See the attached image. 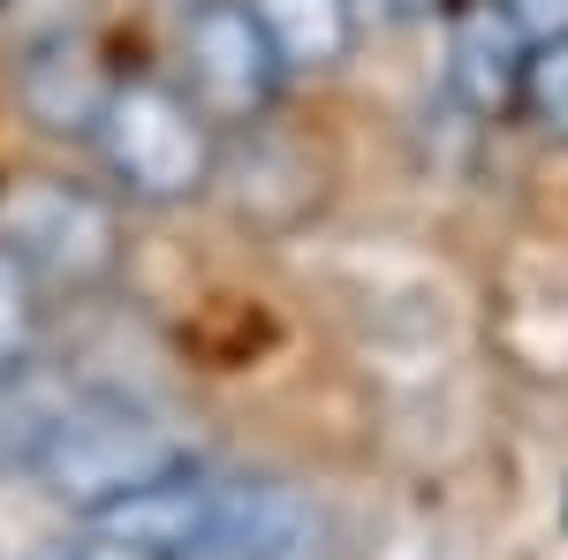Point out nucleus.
<instances>
[{"instance_id":"nucleus-13","label":"nucleus","mask_w":568,"mask_h":560,"mask_svg":"<svg viewBox=\"0 0 568 560\" xmlns=\"http://www.w3.org/2000/svg\"><path fill=\"white\" fill-rule=\"evenodd\" d=\"M99 546H53V553H39V560H91Z\"/></svg>"},{"instance_id":"nucleus-11","label":"nucleus","mask_w":568,"mask_h":560,"mask_svg":"<svg viewBox=\"0 0 568 560\" xmlns=\"http://www.w3.org/2000/svg\"><path fill=\"white\" fill-rule=\"evenodd\" d=\"M508 16L524 23V39H568V0H508Z\"/></svg>"},{"instance_id":"nucleus-9","label":"nucleus","mask_w":568,"mask_h":560,"mask_svg":"<svg viewBox=\"0 0 568 560\" xmlns=\"http://www.w3.org/2000/svg\"><path fill=\"white\" fill-rule=\"evenodd\" d=\"M530 114V130L568 144V39H538L524 61V99H516Z\"/></svg>"},{"instance_id":"nucleus-6","label":"nucleus","mask_w":568,"mask_h":560,"mask_svg":"<svg viewBox=\"0 0 568 560\" xmlns=\"http://www.w3.org/2000/svg\"><path fill=\"white\" fill-rule=\"evenodd\" d=\"M106 91L114 77L91 61V45H77L69 31L61 39H45L31 61H23V106H31V122L53 136H91L99 130V114H106Z\"/></svg>"},{"instance_id":"nucleus-10","label":"nucleus","mask_w":568,"mask_h":560,"mask_svg":"<svg viewBox=\"0 0 568 560\" xmlns=\"http://www.w3.org/2000/svg\"><path fill=\"white\" fill-rule=\"evenodd\" d=\"M39 342V281L0 251V371H23Z\"/></svg>"},{"instance_id":"nucleus-7","label":"nucleus","mask_w":568,"mask_h":560,"mask_svg":"<svg viewBox=\"0 0 568 560\" xmlns=\"http://www.w3.org/2000/svg\"><path fill=\"white\" fill-rule=\"evenodd\" d=\"M288 77H318L356 45V0H251Z\"/></svg>"},{"instance_id":"nucleus-12","label":"nucleus","mask_w":568,"mask_h":560,"mask_svg":"<svg viewBox=\"0 0 568 560\" xmlns=\"http://www.w3.org/2000/svg\"><path fill=\"white\" fill-rule=\"evenodd\" d=\"M387 16H433V8H455V0H379Z\"/></svg>"},{"instance_id":"nucleus-1","label":"nucleus","mask_w":568,"mask_h":560,"mask_svg":"<svg viewBox=\"0 0 568 560\" xmlns=\"http://www.w3.org/2000/svg\"><path fill=\"white\" fill-rule=\"evenodd\" d=\"M190 462L197 455H190V439L175 431L168 409H152L136 394H84L77 387L69 417L53 425L31 477H39L45 500H61L77 516H99V508H114V500H130L144 485L190 470Z\"/></svg>"},{"instance_id":"nucleus-2","label":"nucleus","mask_w":568,"mask_h":560,"mask_svg":"<svg viewBox=\"0 0 568 560\" xmlns=\"http://www.w3.org/2000/svg\"><path fill=\"white\" fill-rule=\"evenodd\" d=\"M91 144L114 174V190H130L136 205H182L220 167V122L190 91L152 84V77H114Z\"/></svg>"},{"instance_id":"nucleus-3","label":"nucleus","mask_w":568,"mask_h":560,"mask_svg":"<svg viewBox=\"0 0 568 560\" xmlns=\"http://www.w3.org/2000/svg\"><path fill=\"white\" fill-rule=\"evenodd\" d=\"M0 251L39 288H99L122 258V220L99 190L77 182H16L0 197Z\"/></svg>"},{"instance_id":"nucleus-4","label":"nucleus","mask_w":568,"mask_h":560,"mask_svg":"<svg viewBox=\"0 0 568 560\" xmlns=\"http://www.w3.org/2000/svg\"><path fill=\"white\" fill-rule=\"evenodd\" d=\"M281 84H288V69H281L251 0H190L182 8V91L220 130L258 122L281 99Z\"/></svg>"},{"instance_id":"nucleus-8","label":"nucleus","mask_w":568,"mask_h":560,"mask_svg":"<svg viewBox=\"0 0 568 560\" xmlns=\"http://www.w3.org/2000/svg\"><path fill=\"white\" fill-rule=\"evenodd\" d=\"M77 387H61L53 371H0V477H31L45 455L53 425L69 417Z\"/></svg>"},{"instance_id":"nucleus-5","label":"nucleus","mask_w":568,"mask_h":560,"mask_svg":"<svg viewBox=\"0 0 568 560\" xmlns=\"http://www.w3.org/2000/svg\"><path fill=\"white\" fill-rule=\"evenodd\" d=\"M524 61L530 39L508 16V0H455L447 8V91H455L463 114L500 122L524 99Z\"/></svg>"}]
</instances>
